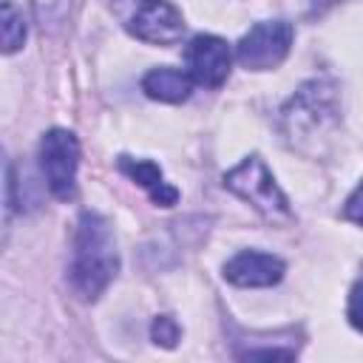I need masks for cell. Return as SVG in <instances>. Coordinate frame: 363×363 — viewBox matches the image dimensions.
Returning a JSON list of instances; mask_svg holds the SVG:
<instances>
[{
  "instance_id": "1",
  "label": "cell",
  "mask_w": 363,
  "mask_h": 363,
  "mask_svg": "<svg viewBox=\"0 0 363 363\" xmlns=\"http://www.w3.org/2000/svg\"><path fill=\"white\" fill-rule=\"evenodd\" d=\"M119 269L116 238L111 224L96 213H82L77 233H74V252H71V286L79 298L94 301L102 289L113 281Z\"/></svg>"
},
{
  "instance_id": "8",
  "label": "cell",
  "mask_w": 363,
  "mask_h": 363,
  "mask_svg": "<svg viewBox=\"0 0 363 363\" xmlns=\"http://www.w3.org/2000/svg\"><path fill=\"white\" fill-rule=\"evenodd\" d=\"M224 278L235 286H272L284 278V261L269 252L244 250L224 264Z\"/></svg>"
},
{
  "instance_id": "10",
  "label": "cell",
  "mask_w": 363,
  "mask_h": 363,
  "mask_svg": "<svg viewBox=\"0 0 363 363\" xmlns=\"http://www.w3.org/2000/svg\"><path fill=\"white\" fill-rule=\"evenodd\" d=\"M193 77L179 68H153L142 79V91L159 102H184L190 96Z\"/></svg>"
},
{
  "instance_id": "11",
  "label": "cell",
  "mask_w": 363,
  "mask_h": 363,
  "mask_svg": "<svg viewBox=\"0 0 363 363\" xmlns=\"http://www.w3.org/2000/svg\"><path fill=\"white\" fill-rule=\"evenodd\" d=\"M34 20L43 34H60L71 14V0H31Z\"/></svg>"
},
{
  "instance_id": "2",
  "label": "cell",
  "mask_w": 363,
  "mask_h": 363,
  "mask_svg": "<svg viewBox=\"0 0 363 363\" xmlns=\"http://www.w3.org/2000/svg\"><path fill=\"white\" fill-rule=\"evenodd\" d=\"M337 91L329 79H312L298 88V94L286 102L281 111L284 133L292 145L301 150L318 145V139H326L329 130L337 125Z\"/></svg>"
},
{
  "instance_id": "7",
  "label": "cell",
  "mask_w": 363,
  "mask_h": 363,
  "mask_svg": "<svg viewBox=\"0 0 363 363\" xmlns=\"http://www.w3.org/2000/svg\"><path fill=\"white\" fill-rule=\"evenodd\" d=\"M184 60H187L190 77H193L199 85L218 88V85L227 79V74H230L233 54H230V45H227L221 37L199 34V37L190 40V45H187V51H184Z\"/></svg>"
},
{
  "instance_id": "4",
  "label": "cell",
  "mask_w": 363,
  "mask_h": 363,
  "mask_svg": "<svg viewBox=\"0 0 363 363\" xmlns=\"http://www.w3.org/2000/svg\"><path fill=\"white\" fill-rule=\"evenodd\" d=\"M224 187L250 201L267 221H289L292 210L261 156H247L224 176Z\"/></svg>"
},
{
  "instance_id": "5",
  "label": "cell",
  "mask_w": 363,
  "mask_h": 363,
  "mask_svg": "<svg viewBox=\"0 0 363 363\" xmlns=\"http://www.w3.org/2000/svg\"><path fill=\"white\" fill-rule=\"evenodd\" d=\"M77 167H79V142L71 130L54 128L40 139V170L48 190L68 201L77 193Z\"/></svg>"
},
{
  "instance_id": "9",
  "label": "cell",
  "mask_w": 363,
  "mask_h": 363,
  "mask_svg": "<svg viewBox=\"0 0 363 363\" xmlns=\"http://www.w3.org/2000/svg\"><path fill=\"white\" fill-rule=\"evenodd\" d=\"M119 170H122L128 179H133L139 187H145L156 204L170 207V204H176V201H179V190H176V187H170V184L162 179V170H159V164H156V162L122 156V159H119Z\"/></svg>"
},
{
  "instance_id": "6",
  "label": "cell",
  "mask_w": 363,
  "mask_h": 363,
  "mask_svg": "<svg viewBox=\"0 0 363 363\" xmlns=\"http://www.w3.org/2000/svg\"><path fill=\"white\" fill-rule=\"evenodd\" d=\"M292 26L286 20H264L252 26L235 45V60L247 71H269L278 68L292 48Z\"/></svg>"
},
{
  "instance_id": "14",
  "label": "cell",
  "mask_w": 363,
  "mask_h": 363,
  "mask_svg": "<svg viewBox=\"0 0 363 363\" xmlns=\"http://www.w3.org/2000/svg\"><path fill=\"white\" fill-rule=\"evenodd\" d=\"M343 218L354 221V224H363V182L354 187V193L346 199L343 204Z\"/></svg>"
},
{
  "instance_id": "13",
  "label": "cell",
  "mask_w": 363,
  "mask_h": 363,
  "mask_svg": "<svg viewBox=\"0 0 363 363\" xmlns=\"http://www.w3.org/2000/svg\"><path fill=\"white\" fill-rule=\"evenodd\" d=\"M153 340L156 343H162V346H176V340H179V326H176V320L173 318H167V315H159L156 320H153Z\"/></svg>"
},
{
  "instance_id": "15",
  "label": "cell",
  "mask_w": 363,
  "mask_h": 363,
  "mask_svg": "<svg viewBox=\"0 0 363 363\" xmlns=\"http://www.w3.org/2000/svg\"><path fill=\"white\" fill-rule=\"evenodd\" d=\"M349 320L354 329L363 332V286H354L352 289V298H349Z\"/></svg>"
},
{
  "instance_id": "12",
  "label": "cell",
  "mask_w": 363,
  "mask_h": 363,
  "mask_svg": "<svg viewBox=\"0 0 363 363\" xmlns=\"http://www.w3.org/2000/svg\"><path fill=\"white\" fill-rule=\"evenodd\" d=\"M0 23H3V51H6V54H14V51L23 45V40H26V20H23V11H20L11 0H3Z\"/></svg>"
},
{
  "instance_id": "3",
  "label": "cell",
  "mask_w": 363,
  "mask_h": 363,
  "mask_svg": "<svg viewBox=\"0 0 363 363\" xmlns=\"http://www.w3.org/2000/svg\"><path fill=\"white\" fill-rule=\"evenodd\" d=\"M111 11L130 37L150 45H173L184 34V20L167 0H113Z\"/></svg>"
}]
</instances>
